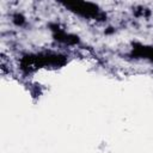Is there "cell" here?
Wrapping results in <instances>:
<instances>
[{
  "label": "cell",
  "mask_w": 153,
  "mask_h": 153,
  "mask_svg": "<svg viewBox=\"0 0 153 153\" xmlns=\"http://www.w3.org/2000/svg\"><path fill=\"white\" fill-rule=\"evenodd\" d=\"M66 6L69 7L72 11L84 16H94L98 12L97 6L90 2H73V4H67Z\"/></svg>",
  "instance_id": "obj_1"
}]
</instances>
